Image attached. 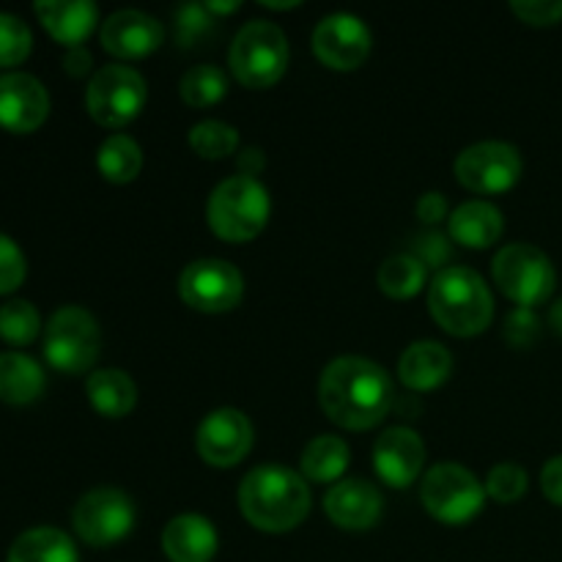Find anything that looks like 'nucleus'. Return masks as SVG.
<instances>
[{"label": "nucleus", "instance_id": "obj_1", "mask_svg": "<svg viewBox=\"0 0 562 562\" xmlns=\"http://www.w3.org/2000/svg\"><path fill=\"white\" fill-rule=\"evenodd\" d=\"M393 379L366 357H338L322 371L318 401L333 423L349 431H368L393 406Z\"/></svg>", "mask_w": 562, "mask_h": 562}, {"label": "nucleus", "instance_id": "obj_2", "mask_svg": "<svg viewBox=\"0 0 562 562\" xmlns=\"http://www.w3.org/2000/svg\"><path fill=\"white\" fill-rule=\"evenodd\" d=\"M239 508L256 530L289 532L311 514V488L289 467L261 464L241 481Z\"/></svg>", "mask_w": 562, "mask_h": 562}, {"label": "nucleus", "instance_id": "obj_3", "mask_svg": "<svg viewBox=\"0 0 562 562\" xmlns=\"http://www.w3.org/2000/svg\"><path fill=\"white\" fill-rule=\"evenodd\" d=\"M428 311L450 335H481L494 318V296L486 280L470 267H445L428 289Z\"/></svg>", "mask_w": 562, "mask_h": 562}, {"label": "nucleus", "instance_id": "obj_4", "mask_svg": "<svg viewBox=\"0 0 562 562\" xmlns=\"http://www.w3.org/2000/svg\"><path fill=\"white\" fill-rule=\"evenodd\" d=\"M269 192L256 176H231L220 181L209 195L206 220L209 228L225 241H250L267 228Z\"/></svg>", "mask_w": 562, "mask_h": 562}, {"label": "nucleus", "instance_id": "obj_5", "mask_svg": "<svg viewBox=\"0 0 562 562\" xmlns=\"http://www.w3.org/2000/svg\"><path fill=\"white\" fill-rule=\"evenodd\" d=\"M231 71L247 88H269L285 75L289 38L283 27L269 20H250L231 44Z\"/></svg>", "mask_w": 562, "mask_h": 562}, {"label": "nucleus", "instance_id": "obj_6", "mask_svg": "<svg viewBox=\"0 0 562 562\" xmlns=\"http://www.w3.org/2000/svg\"><path fill=\"white\" fill-rule=\"evenodd\" d=\"M492 272L499 291L519 307H530V311L547 302L552 296L554 283H558L552 258L541 247L527 245V241L505 245L494 256Z\"/></svg>", "mask_w": 562, "mask_h": 562}, {"label": "nucleus", "instance_id": "obj_7", "mask_svg": "<svg viewBox=\"0 0 562 562\" xmlns=\"http://www.w3.org/2000/svg\"><path fill=\"white\" fill-rule=\"evenodd\" d=\"M102 349L99 324L86 307L64 305L44 329V357L60 373H86Z\"/></svg>", "mask_w": 562, "mask_h": 562}, {"label": "nucleus", "instance_id": "obj_8", "mask_svg": "<svg viewBox=\"0 0 562 562\" xmlns=\"http://www.w3.org/2000/svg\"><path fill=\"white\" fill-rule=\"evenodd\" d=\"M420 499L434 519L459 527L481 514L486 503V486H481V481L467 467L445 461L426 472Z\"/></svg>", "mask_w": 562, "mask_h": 562}, {"label": "nucleus", "instance_id": "obj_9", "mask_svg": "<svg viewBox=\"0 0 562 562\" xmlns=\"http://www.w3.org/2000/svg\"><path fill=\"white\" fill-rule=\"evenodd\" d=\"M146 80L140 71L126 64L102 66L99 71H93L86 88L88 113L97 124L110 126V130H121L135 121L146 108Z\"/></svg>", "mask_w": 562, "mask_h": 562}, {"label": "nucleus", "instance_id": "obj_10", "mask_svg": "<svg viewBox=\"0 0 562 562\" xmlns=\"http://www.w3.org/2000/svg\"><path fill=\"white\" fill-rule=\"evenodd\" d=\"M521 168L525 162H521L519 148L505 140H483L467 146L453 165L459 184L477 195L508 192L521 179Z\"/></svg>", "mask_w": 562, "mask_h": 562}, {"label": "nucleus", "instance_id": "obj_11", "mask_svg": "<svg viewBox=\"0 0 562 562\" xmlns=\"http://www.w3.org/2000/svg\"><path fill=\"white\" fill-rule=\"evenodd\" d=\"M71 521L88 547H113L135 527V505L119 488H93L77 499Z\"/></svg>", "mask_w": 562, "mask_h": 562}, {"label": "nucleus", "instance_id": "obj_12", "mask_svg": "<svg viewBox=\"0 0 562 562\" xmlns=\"http://www.w3.org/2000/svg\"><path fill=\"white\" fill-rule=\"evenodd\" d=\"M179 294L187 305L201 313H228L241 302L245 278L231 261L201 258L184 267L179 278Z\"/></svg>", "mask_w": 562, "mask_h": 562}, {"label": "nucleus", "instance_id": "obj_13", "mask_svg": "<svg viewBox=\"0 0 562 562\" xmlns=\"http://www.w3.org/2000/svg\"><path fill=\"white\" fill-rule=\"evenodd\" d=\"M371 27L349 11H335V14L324 16L313 31V49H316L318 60L329 69H357L371 55Z\"/></svg>", "mask_w": 562, "mask_h": 562}, {"label": "nucleus", "instance_id": "obj_14", "mask_svg": "<svg viewBox=\"0 0 562 562\" xmlns=\"http://www.w3.org/2000/svg\"><path fill=\"white\" fill-rule=\"evenodd\" d=\"M195 448L209 467H236L252 448V423L239 409L209 412L198 426Z\"/></svg>", "mask_w": 562, "mask_h": 562}, {"label": "nucleus", "instance_id": "obj_15", "mask_svg": "<svg viewBox=\"0 0 562 562\" xmlns=\"http://www.w3.org/2000/svg\"><path fill=\"white\" fill-rule=\"evenodd\" d=\"M49 113V93L27 71H3L0 75V126L9 132L38 130Z\"/></svg>", "mask_w": 562, "mask_h": 562}, {"label": "nucleus", "instance_id": "obj_16", "mask_svg": "<svg viewBox=\"0 0 562 562\" xmlns=\"http://www.w3.org/2000/svg\"><path fill=\"white\" fill-rule=\"evenodd\" d=\"M99 38H102V47L115 58H146L154 49L162 47L165 27L157 16L146 11L121 9L102 22Z\"/></svg>", "mask_w": 562, "mask_h": 562}, {"label": "nucleus", "instance_id": "obj_17", "mask_svg": "<svg viewBox=\"0 0 562 562\" xmlns=\"http://www.w3.org/2000/svg\"><path fill=\"white\" fill-rule=\"evenodd\" d=\"M426 461V445L412 428H387L373 445V467L387 486L406 488L417 481Z\"/></svg>", "mask_w": 562, "mask_h": 562}, {"label": "nucleus", "instance_id": "obj_18", "mask_svg": "<svg viewBox=\"0 0 562 562\" xmlns=\"http://www.w3.org/2000/svg\"><path fill=\"white\" fill-rule=\"evenodd\" d=\"M324 510L340 530H371L379 525L384 510V499L373 483L362 477H346L338 481L324 497Z\"/></svg>", "mask_w": 562, "mask_h": 562}, {"label": "nucleus", "instance_id": "obj_19", "mask_svg": "<svg viewBox=\"0 0 562 562\" xmlns=\"http://www.w3.org/2000/svg\"><path fill=\"white\" fill-rule=\"evenodd\" d=\"M217 547V530L212 521L198 514L176 516L162 532L165 558L170 562H212Z\"/></svg>", "mask_w": 562, "mask_h": 562}, {"label": "nucleus", "instance_id": "obj_20", "mask_svg": "<svg viewBox=\"0 0 562 562\" xmlns=\"http://www.w3.org/2000/svg\"><path fill=\"white\" fill-rule=\"evenodd\" d=\"M33 9H36L38 20L44 22L49 36L69 49L80 47L91 36L99 20V9L91 0H38Z\"/></svg>", "mask_w": 562, "mask_h": 562}, {"label": "nucleus", "instance_id": "obj_21", "mask_svg": "<svg viewBox=\"0 0 562 562\" xmlns=\"http://www.w3.org/2000/svg\"><path fill=\"white\" fill-rule=\"evenodd\" d=\"M453 371V357L437 340H417L401 355L398 376L415 393H428L437 390L439 384L448 382Z\"/></svg>", "mask_w": 562, "mask_h": 562}, {"label": "nucleus", "instance_id": "obj_22", "mask_svg": "<svg viewBox=\"0 0 562 562\" xmlns=\"http://www.w3.org/2000/svg\"><path fill=\"white\" fill-rule=\"evenodd\" d=\"M503 212L488 201H467L450 214V236L459 245L472 247V250L492 247L503 236Z\"/></svg>", "mask_w": 562, "mask_h": 562}, {"label": "nucleus", "instance_id": "obj_23", "mask_svg": "<svg viewBox=\"0 0 562 562\" xmlns=\"http://www.w3.org/2000/svg\"><path fill=\"white\" fill-rule=\"evenodd\" d=\"M86 393L93 409L104 417H113V420L130 415L137 404L135 382H132L130 373L119 371V368L93 371L86 382Z\"/></svg>", "mask_w": 562, "mask_h": 562}, {"label": "nucleus", "instance_id": "obj_24", "mask_svg": "<svg viewBox=\"0 0 562 562\" xmlns=\"http://www.w3.org/2000/svg\"><path fill=\"white\" fill-rule=\"evenodd\" d=\"M44 393V371L22 351H0V401L31 404Z\"/></svg>", "mask_w": 562, "mask_h": 562}, {"label": "nucleus", "instance_id": "obj_25", "mask_svg": "<svg viewBox=\"0 0 562 562\" xmlns=\"http://www.w3.org/2000/svg\"><path fill=\"white\" fill-rule=\"evenodd\" d=\"M5 562H80V554L58 527H33L11 543Z\"/></svg>", "mask_w": 562, "mask_h": 562}, {"label": "nucleus", "instance_id": "obj_26", "mask_svg": "<svg viewBox=\"0 0 562 562\" xmlns=\"http://www.w3.org/2000/svg\"><path fill=\"white\" fill-rule=\"evenodd\" d=\"M351 450L335 434H322L311 439L302 450V475L313 483H338L344 472L349 470Z\"/></svg>", "mask_w": 562, "mask_h": 562}, {"label": "nucleus", "instance_id": "obj_27", "mask_svg": "<svg viewBox=\"0 0 562 562\" xmlns=\"http://www.w3.org/2000/svg\"><path fill=\"white\" fill-rule=\"evenodd\" d=\"M97 165L99 173L108 181H113V184H130V181L137 179V173L143 168V151L130 135L115 132V135H110L99 146Z\"/></svg>", "mask_w": 562, "mask_h": 562}, {"label": "nucleus", "instance_id": "obj_28", "mask_svg": "<svg viewBox=\"0 0 562 562\" xmlns=\"http://www.w3.org/2000/svg\"><path fill=\"white\" fill-rule=\"evenodd\" d=\"M426 285V263L409 252L384 258L379 267V289L393 300H409Z\"/></svg>", "mask_w": 562, "mask_h": 562}, {"label": "nucleus", "instance_id": "obj_29", "mask_svg": "<svg viewBox=\"0 0 562 562\" xmlns=\"http://www.w3.org/2000/svg\"><path fill=\"white\" fill-rule=\"evenodd\" d=\"M179 91L190 108H212V104H217L228 93V75L214 64L192 66L181 77Z\"/></svg>", "mask_w": 562, "mask_h": 562}, {"label": "nucleus", "instance_id": "obj_30", "mask_svg": "<svg viewBox=\"0 0 562 562\" xmlns=\"http://www.w3.org/2000/svg\"><path fill=\"white\" fill-rule=\"evenodd\" d=\"M42 329L38 311L27 300H9L0 305V338L14 346H27Z\"/></svg>", "mask_w": 562, "mask_h": 562}, {"label": "nucleus", "instance_id": "obj_31", "mask_svg": "<svg viewBox=\"0 0 562 562\" xmlns=\"http://www.w3.org/2000/svg\"><path fill=\"white\" fill-rule=\"evenodd\" d=\"M190 146L203 159H223L236 151V146H239V132L231 124H225V121H201V124H195L190 130Z\"/></svg>", "mask_w": 562, "mask_h": 562}, {"label": "nucleus", "instance_id": "obj_32", "mask_svg": "<svg viewBox=\"0 0 562 562\" xmlns=\"http://www.w3.org/2000/svg\"><path fill=\"white\" fill-rule=\"evenodd\" d=\"M33 33L22 16L0 11V66H16L31 55Z\"/></svg>", "mask_w": 562, "mask_h": 562}, {"label": "nucleus", "instance_id": "obj_33", "mask_svg": "<svg viewBox=\"0 0 562 562\" xmlns=\"http://www.w3.org/2000/svg\"><path fill=\"white\" fill-rule=\"evenodd\" d=\"M527 492V470L516 461H503L494 467L486 477V494L497 503L510 505L525 497Z\"/></svg>", "mask_w": 562, "mask_h": 562}, {"label": "nucleus", "instance_id": "obj_34", "mask_svg": "<svg viewBox=\"0 0 562 562\" xmlns=\"http://www.w3.org/2000/svg\"><path fill=\"white\" fill-rule=\"evenodd\" d=\"M25 272L27 263L20 245L11 236L0 234V294H9V291L20 289L22 280H25Z\"/></svg>", "mask_w": 562, "mask_h": 562}, {"label": "nucleus", "instance_id": "obj_35", "mask_svg": "<svg viewBox=\"0 0 562 562\" xmlns=\"http://www.w3.org/2000/svg\"><path fill=\"white\" fill-rule=\"evenodd\" d=\"M510 11L530 25H554L562 20V0H514Z\"/></svg>", "mask_w": 562, "mask_h": 562}, {"label": "nucleus", "instance_id": "obj_36", "mask_svg": "<svg viewBox=\"0 0 562 562\" xmlns=\"http://www.w3.org/2000/svg\"><path fill=\"white\" fill-rule=\"evenodd\" d=\"M538 329H541V322H538L536 313H532L530 307H516L508 316L505 338L514 346H519V349H527V346H532V340L538 338Z\"/></svg>", "mask_w": 562, "mask_h": 562}, {"label": "nucleus", "instance_id": "obj_37", "mask_svg": "<svg viewBox=\"0 0 562 562\" xmlns=\"http://www.w3.org/2000/svg\"><path fill=\"white\" fill-rule=\"evenodd\" d=\"M541 488L547 494L549 503L560 505L562 508V456H554L543 464L541 470Z\"/></svg>", "mask_w": 562, "mask_h": 562}, {"label": "nucleus", "instance_id": "obj_38", "mask_svg": "<svg viewBox=\"0 0 562 562\" xmlns=\"http://www.w3.org/2000/svg\"><path fill=\"white\" fill-rule=\"evenodd\" d=\"M415 212L423 223H439V220H445V214H448V201H445L442 192H426V195L417 201Z\"/></svg>", "mask_w": 562, "mask_h": 562}, {"label": "nucleus", "instance_id": "obj_39", "mask_svg": "<svg viewBox=\"0 0 562 562\" xmlns=\"http://www.w3.org/2000/svg\"><path fill=\"white\" fill-rule=\"evenodd\" d=\"M64 64H66V71H69V75H75V77L86 75V71L91 69V53L82 47H71L69 53H66Z\"/></svg>", "mask_w": 562, "mask_h": 562}, {"label": "nucleus", "instance_id": "obj_40", "mask_svg": "<svg viewBox=\"0 0 562 562\" xmlns=\"http://www.w3.org/2000/svg\"><path fill=\"white\" fill-rule=\"evenodd\" d=\"M203 9L212 11V14H231V11L239 9V3H206Z\"/></svg>", "mask_w": 562, "mask_h": 562}, {"label": "nucleus", "instance_id": "obj_41", "mask_svg": "<svg viewBox=\"0 0 562 562\" xmlns=\"http://www.w3.org/2000/svg\"><path fill=\"white\" fill-rule=\"evenodd\" d=\"M549 324H552V329H558V335H562V300L549 313Z\"/></svg>", "mask_w": 562, "mask_h": 562}]
</instances>
